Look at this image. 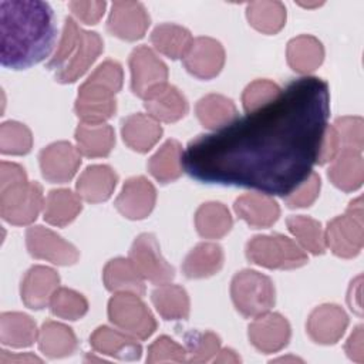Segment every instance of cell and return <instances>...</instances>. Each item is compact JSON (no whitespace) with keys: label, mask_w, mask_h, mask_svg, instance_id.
Wrapping results in <instances>:
<instances>
[{"label":"cell","mask_w":364,"mask_h":364,"mask_svg":"<svg viewBox=\"0 0 364 364\" xmlns=\"http://www.w3.org/2000/svg\"><path fill=\"white\" fill-rule=\"evenodd\" d=\"M128 257L142 279L154 284H165L175 277V269L162 256L158 240L152 233L136 236Z\"/></svg>","instance_id":"30bf717a"},{"label":"cell","mask_w":364,"mask_h":364,"mask_svg":"<svg viewBox=\"0 0 364 364\" xmlns=\"http://www.w3.org/2000/svg\"><path fill=\"white\" fill-rule=\"evenodd\" d=\"M223 266V250L218 243H198L183 259L182 272L188 279H205L216 274Z\"/></svg>","instance_id":"4316f807"},{"label":"cell","mask_w":364,"mask_h":364,"mask_svg":"<svg viewBox=\"0 0 364 364\" xmlns=\"http://www.w3.org/2000/svg\"><path fill=\"white\" fill-rule=\"evenodd\" d=\"M131 70V90L139 97L145 98L154 90L166 84L168 67L148 46H138L129 54Z\"/></svg>","instance_id":"8fae6325"},{"label":"cell","mask_w":364,"mask_h":364,"mask_svg":"<svg viewBox=\"0 0 364 364\" xmlns=\"http://www.w3.org/2000/svg\"><path fill=\"white\" fill-rule=\"evenodd\" d=\"M31 131L21 122L6 121L0 125V152L4 155H26L31 151Z\"/></svg>","instance_id":"60d3db41"},{"label":"cell","mask_w":364,"mask_h":364,"mask_svg":"<svg viewBox=\"0 0 364 364\" xmlns=\"http://www.w3.org/2000/svg\"><path fill=\"white\" fill-rule=\"evenodd\" d=\"M213 363H240V357L230 348H220L212 358Z\"/></svg>","instance_id":"f5cc1de1"},{"label":"cell","mask_w":364,"mask_h":364,"mask_svg":"<svg viewBox=\"0 0 364 364\" xmlns=\"http://www.w3.org/2000/svg\"><path fill=\"white\" fill-rule=\"evenodd\" d=\"M321 188L320 176L314 172L310 173L307 179H304L291 193L284 196V202L289 208H307L314 203L318 198Z\"/></svg>","instance_id":"bcb514c9"},{"label":"cell","mask_w":364,"mask_h":364,"mask_svg":"<svg viewBox=\"0 0 364 364\" xmlns=\"http://www.w3.org/2000/svg\"><path fill=\"white\" fill-rule=\"evenodd\" d=\"M118 182V175L108 165H90L80 175L77 195L88 203L105 202L111 198Z\"/></svg>","instance_id":"603a6c76"},{"label":"cell","mask_w":364,"mask_h":364,"mask_svg":"<svg viewBox=\"0 0 364 364\" xmlns=\"http://www.w3.org/2000/svg\"><path fill=\"white\" fill-rule=\"evenodd\" d=\"M346 353L350 360L355 363H364V336L363 326H357L346 343Z\"/></svg>","instance_id":"f907efd6"},{"label":"cell","mask_w":364,"mask_h":364,"mask_svg":"<svg viewBox=\"0 0 364 364\" xmlns=\"http://www.w3.org/2000/svg\"><path fill=\"white\" fill-rule=\"evenodd\" d=\"M233 219L229 209L220 202L202 203L195 213V228L205 239H220L232 229Z\"/></svg>","instance_id":"d590c367"},{"label":"cell","mask_w":364,"mask_h":364,"mask_svg":"<svg viewBox=\"0 0 364 364\" xmlns=\"http://www.w3.org/2000/svg\"><path fill=\"white\" fill-rule=\"evenodd\" d=\"M43 360L30 353H9L6 350L0 351V363L11 364V363H41Z\"/></svg>","instance_id":"816d5d0a"},{"label":"cell","mask_w":364,"mask_h":364,"mask_svg":"<svg viewBox=\"0 0 364 364\" xmlns=\"http://www.w3.org/2000/svg\"><path fill=\"white\" fill-rule=\"evenodd\" d=\"M144 107L158 122H176L188 114L189 105L185 95L168 82L154 90L144 98Z\"/></svg>","instance_id":"44dd1931"},{"label":"cell","mask_w":364,"mask_h":364,"mask_svg":"<svg viewBox=\"0 0 364 364\" xmlns=\"http://www.w3.org/2000/svg\"><path fill=\"white\" fill-rule=\"evenodd\" d=\"M109 321L139 340H146L156 330V320L141 296L131 291L115 293L108 301Z\"/></svg>","instance_id":"ba28073f"},{"label":"cell","mask_w":364,"mask_h":364,"mask_svg":"<svg viewBox=\"0 0 364 364\" xmlns=\"http://www.w3.org/2000/svg\"><path fill=\"white\" fill-rule=\"evenodd\" d=\"M199 122L208 129H219L233 121L237 115L235 102L220 94H208L202 97L195 107Z\"/></svg>","instance_id":"8d00e7d4"},{"label":"cell","mask_w":364,"mask_h":364,"mask_svg":"<svg viewBox=\"0 0 364 364\" xmlns=\"http://www.w3.org/2000/svg\"><path fill=\"white\" fill-rule=\"evenodd\" d=\"M102 280L105 289L112 293L131 291L138 296L145 294V280L138 273L129 257L111 259L102 270Z\"/></svg>","instance_id":"83f0119b"},{"label":"cell","mask_w":364,"mask_h":364,"mask_svg":"<svg viewBox=\"0 0 364 364\" xmlns=\"http://www.w3.org/2000/svg\"><path fill=\"white\" fill-rule=\"evenodd\" d=\"M151 24L149 14L139 1H114L107 20L108 31L125 41L142 38Z\"/></svg>","instance_id":"5bb4252c"},{"label":"cell","mask_w":364,"mask_h":364,"mask_svg":"<svg viewBox=\"0 0 364 364\" xmlns=\"http://www.w3.org/2000/svg\"><path fill=\"white\" fill-rule=\"evenodd\" d=\"M82 210L81 198L70 189H53L44 199L43 218L47 223L63 228L71 223Z\"/></svg>","instance_id":"1f68e13d"},{"label":"cell","mask_w":364,"mask_h":364,"mask_svg":"<svg viewBox=\"0 0 364 364\" xmlns=\"http://www.w3.org/2000/svg\"><path fill=\"white\" fill-rule=\"evenodd\" d=\"M340 151H341V145H340L338 135H337L333 125H327L326 129H324L323 138H321L317 164L324 165L327 162H331Z\"/></svg>","instance_id":"c3c4849f"},{"label":"cell","mask_w":364,"mask_h":364,"mask_svg":"<svg viewBox=\"0 0 364 364\" xmlns=\"http://www.w3.org/2000/svg\"><path fill=\"white\" fill-rule=\"evenodd\" d=\"M289 232L297 239L303 250L311 255H323L326 250V239L321 223L310 216L296 215L286 220Z\"/></svg>","instance_id":"f35d334b"},{"label":"cell","mask_w":364,"mask_h":364,"mask_svg":"<svg viewBox=\"0 0 364 364\" xmlns=\"http://www.w3.org/2000/svg\"><path fill=\"white\" fill-rule=\"evenodd\" d=\"M77 149L87 158H102L109 155L115 145V132L108 124L81 122L75 129Z\"/></svg>","instance_id":"f1b7e54d"},{"label":"cell","mask_w":364,"mask_h":364,"mask_svg":"<svg viewBox=\"0 0 364 364\" xmlns=\"http://www.w3.org/2000/svg\"><path fill=\"white\" fill-rule=\"evenodd\" d=\"M286 58L293 71L309 74L321 65L324 60V47L314 36L301 34L287 43Z\"/></svg>","instance_id":"484cf974"},{"label":"cell","mask_w":364,"mask_h":364,"mask_svg":"<svg viewBox=\"0 0 364 364\" xmlns=\"http://www.w3.org/2000/svg\"><path fill=\"white\" fill-rule=\"evenodd\" d=\"M249 341L252 346L266 354L277 353L284 348L291 336L289 321L279 313H264L249 324Z\"/></svg>","instance_id":"2e32d148"},{"label":"cell","mask_w":364,"mask_h":364,"mask_svg":"<svg viewBox=\"0 0 364 364\" xmlns=\"http://www.w3.org/2000/svg\"><path fill=\"white\" fill-rule=\"evenodd\" d=\"M338 135L341 149L353 148L363 152L364 146V121L361 117H340L331 124Z\"/></svg>","instance_id":"ee69618b"},{"label":"cell","mask_w":364,"mask_h":364,"mask_svg":"<svg viewBox=\"0 0 364 364\" xmlns=\"http://www.w3.org/2000/svg\"><path fill=\"white\" fill-rule=\"evenodd\" d=\"M348 326V317L346 311L337 304H321L316 307L306 323L309 337L323 346L336 344Z\"/></svg>","instance_id":"ac0fdd59"},{"label":"cell","mask_w":364,"mask_h":364,"mask_svg":"<svg viewBox=\"0 0 364 364\" xmlns=\"http://www.w3.org/2000/svg\"><path fill=\"white\" fill-rule=\"evenodd\" d=\"M230 297L243 317L255 318L274 306L276 290L270 277L257 270L245 269L233 276Z\"/></svg>","instance_id":"5b68a950"},{"label":"cell","mask_w":364,"mask_h":364,"mask_svg":"<svg viewBox=\"0 0 364 364\" xmlns=\"http://www.w3.org/2000/svg\"><path fill=\"white\" fill-rule=\"evenodd\" d=\"M151 300L164 320L179 321L186 320L189 316V296L182 286L171 283L159 284L151 293Z\"/></svg>","instance_id":"d6a6232c"},{"label":"cell","mask_w":364,"mask_h":364,"mask_svg":"<svg viewBox=\"0 0 364 364\" xmlns=\"http://www.w3.org/2000/svg\"><path fill=\"white\" fill-rule=\"evenodd\" d=\"M48 307L55 317L74 321L87 314L88 301L81 293L73 289L58 287L54 291Z\"/></svg>","instance_id":"ab89813d"},{"label":"cell","mask_w":364,"mask_h":364,"mask_svg":"<svg viewBox=\"0 0 364 364\" xmlns=\"http://www.w3.org/2000/svg\"><path fill=\"white\" fill-rule=\"evenodd\" d=\"M121 135L128 148L144 154L161 139L162 127L151 115L136 112L122 119Z\"/></svg>","instance_id":"d4e9b609"},{"label":"cell","mask_w":364,"mask_h":364,"mask_svg":"<svg viewBox=\"0 0 364 364\" xmlns=\"http://www.w3.org/2000/svg\"><path fill=\"white\" fill-rule=\"evenodd\" d=\"M38 348L50 358L68 357L77 350V337L71 327L48 320L38 330Z\"/></svg>","instance_id":"f546056e"},{"label":"cell","mask_w":364,"mask_h":364,"mask_svg":"<svg viewBox=\"0 0 364 364\" xmlns=\"http://www.w3.org/2000/svg\"><path fill=\"white\" fill-rule=\"evenodd\" d=\"M58 273L48 266L30 267L20 286V296L26 307L31 310H41L50 304L54 291L60 287Z\"/></svg>","instance_id":"d6986e66"},{"label":"cell","mask_w":364,"mask_h":364,"mask_svg":"<svg viewBox=\"0 0 364 364\" xmlns=\"http://www.w3.org/2000/svg\"><path fill=\"white\" fill-rule=\"evenodd\" d=\"M192 41L193 37L191 31L173 23H162L151 33V43L154 48L172 60L183 58Z\"/></svg>","instance_id":"836d02e7"},{"label":"cell","mask_w":364,"mask_h":364,"mask_svg":"<svg viewBox=\"0 0 364 364\" xmlns=\"http://www.w3.org/2000/svg\"><path fill=\"white\" fill-rule=\"evenodd\" d=\"M327 175L336 188L344 192L357 191L364 181V159L361 152L353 148H343L330 162Z\"/></svg>","instance_id":"cb8c5ba5"},{"label":"cell","mask_w":364,"mask_h":364,"mask_svg":"<svg viewBox=\"0 0 364 364\" xmlns=\"http://www.w3.org/2000/svg\"><path fill=\"white\" fill-rule=\"evenodd\" d=\"M90 346L100 354L125 361L139 360L142 354V347L134 336L108 326H100L92 331Z\"/></svg>","instance_id":"ffe728a7"},{"label":"cell","mask_w":364,"mask_h":364,"mask_svg":"<svg viewBox=\"0 0 364 364\" xmlns=\"http://www.w3.org/2000/svg\"><path fill=\"white\" fill-rule=\"evenodd\" d=\"M104 50V41L95 31L78 27L73 17H67L57 51L47 63L61 84L75 82L95 63Z\"/></svg>","instance_id":"3957f363"},{"label":"cell","mask_w":364,"mask_h":364,"mask_svg":"<svg viewBox=\"0 0 364 364\" xmlns=\"http://www.w3.org/2000/svg\"><path fill=\"white\" fill-rule=\"evenodd\" d=\"M328 115V84L293 80L269 104L192 139L183 171L202 183L284 198L313 172Z\"/></svg>","instance_id":"6da1fadb"},{"label":"cell","mask_w":364,"mask_h":364,"mask_svg":"<svg viewBox=\"0 0 364 364\" xmlns=\"http://www.w3.org/2000/svg\"><path fill=\"white\" fill-rule=\"evenodd\" d=\"M54 11L40 0L0 1V61L26 70L47 58L55 41Z\"/></svg>","instance_id":"7a4b0ae2"},{"label":"cell","mask_w":364,"mask_h":364,"mask_svg":"<svg viewBox=\"0 0 364 364\" xmlns=\"http://www.w3.org/2000/svg\"><path fill=\"white\" fill-rule=\"evenodd\" d=\"M68 7L73 13V16L80 20L84 24H97L100 18L104 16L107 3L105 1H84V0H75L70 1Z\"/></svg>","instance_id":"7dc6e473"},{"label":"cell","mask_w":364,"mask_h":364,"mask_svg":"<svg viewBox=\"0 0 364 364\" xmlns=\"http://www.w3.org/2000/svg\"><path fill=\"white\" fill-rule=\"evenodd\" d=\"M274 361H301L297 357H282V358H276Z\"/></svg>","instance_id":"db71d44e"},{"label":"cell","mask_w":364,"mask_h":364,"mask_svg":"<svg viewBox=\"0 0 364 364\" xmlns=\"http://www.w3.org/2000/svg\"><path fill=\"white\" fill-rule=\"evenodd\" d=\"M124 71L114 60L102 61L80 85L74 111L81 122L104 124L117 111L115 94L122 88Z\"/></svg>","instance_id":"277c9868"},{"label":"cell","mask_w":364,"mask_h":364,"mask_svg":"<svg viewBox=\"0 0 364 364\" xmlns=\"http://www.w3.org/2000/svg\"><path fill=\"white\" fill-rule=\"evenodd\" d=\"M182 60L189 74L199 80H212L225 65V48L212 37H196Z\"/></svg>","instance_id":"9a60e30c"},{"label":"cell","mask_w":364,"mask_h":364,"mask_svg":"<svg viewBox=\"0 0 364 364\" xmlns=\"http://www.w3.org/2000/svg\"><path fill=\"white\" fill-rule=\"evenodd\" d=\"M43 208V188L37 182L26 181L0 189V215L10 225L33 223Z\"/></svg>","instance_id":"9c48e42d"},{"label":"cell","mask_w":364,"mask_h":364,"mask_svg":"<svg viewBox=\"0 0 364 364\" xmlns=\"http://www.w3.org/2000/svg\"><path fill=\"white\" fill-rule=\"evenodd\" d=\"M185 350L189 363H208L220 350V338L212 331L193 330L185 336Z\"/></svg>","instance_id":"b9f144b4"},{"label":"cell","mask_w":364,"mask_h":364,"mask_svg":"<svg viewBox=\"0 0 364 364\" xmlns=\"http://www.w3.org/2000/svg\"><path fill=\"white\" fill-rule=\"evenodd\" d=\"M186 360V350L168 336L158 337L149 347L146 363H183Z\"/></svg>","instance_id":"f6af8a7d"},{"label":"cell","mask_w":364,"mask_h":364,"mask_svg":"<svg viewBox=\"0 0 364 364\" xmlns=\"http://www.w3.org/2000/svg\"><path fill=\"white\" fill-rule=\"evenodd\" d=\"M326 246L343 259L355 257L364 243L363 235V198L351 200L346 212L327 223L324 230Z\"/></svg>","instance_id":"52a82bcc"},{"label":"cell","mask_w":364,"mask_h":364,"mask_svg":"<svg viewBox=\"0 0 364 364\" xmlns=\"http://www.w3.org/2000/svg\"><path fill=\"white\" fill-rule=\"evenodd\" d=\"M26 246L34 259L47 260L57 266H71L80 257V252L73 243L41 225L27 229Z\"/></svg>","instance_id":"7c38bea8"},{"label":"cell","mask_w":364,"mask_h":364,"mask_svg":"<svg viewBox=\"0 0 364 364\" xmlns=\"http://www.w3.org/2000/svg\"><path fill=\"white\" fill-rule=\"evenodd\" d=\"M38 338L36 321L17 311H6L0 316V341L3 346L24 348L33 346Z\"/></svg>","instance_id":"4dcf8cb0"},{"label":"cell","mask_w":364,"mask_h":364,"mask_svg":"<svg viewBox=\"0 0 364 364\" xmlns=\"http://www.w3.org/2000/svg\"><path fill=\"white\" fill-rule=\"evenodd\" d=\"M246 256L257 266L280 270L299 269L309 262L300 245L280 233L253 236L246 245Z\"/></svg>","instance_id":"8992f818"},{"label":"cell","mask_w":364,"mask_h":364,"mask_svg":"<svg viewBox=\"0 0 364 364\" xmlns=\"http://www.w3.org/2000/svg\"><path fill=\"white\" fill-rule=\"evenodd\" d=\"M155 202V186L145 176H134L125 181L114 205L124 218L141 220L149 216Z\"/></svg>","instance_id":"e0dca14e"},{"label":"cell","mask_w":364,"mask_h":364,"mask_svg":"<svg viewBox=\"0 0 364 364\" xmlns=\"http://www.w3.org/2000/svg\"><path fill=\"white\" fill-rule=\"evenodd\" d=\"M182 145L176 139H168L149 158L148 171L161 183L176 181L182 175Z\"/></svg>","instance_id":"e575fe53"},{"label":"cell","mask_w":364,"mask_h":364,"mask_svg":"<svg viewBox=\"0 0 364 364\" xmlns=\"http://www.w3.org/2000/svg\"><path fill=\"white\" fill-rule=\"evenodd\" d=\"M236 215L250 228H269L280 216L279 203L266 193H245L235 200Z\"/></svg>","instance_id":"7402d4cb"},{"label":"cell","mask_w":364,"mask_h":364,"mask_svg":"<svg viewBox=\"0 0 364 364\" xmlns=\"http://www.w3.org/2000/svg\"><path fill=\"white\" fill-rule=\"evenodd\" d=\"M280 87L270 80H255L242 92V105L246 112H252L280 94Z\"/></svg>","instance_id":"7bdbcfd3"},{"label":"cell","mask_w":364,"mask_h":364,"mask_svg":"<svg viewBox=\"0 0 364 364\" xmlns=\"http://www.w3.org/2000/svg\"><path fill=\"white\" fill-rule=\"evenodd\" d=\"M27 179V173L24 171V168H21L17 164L13 162H6L3 161L0 165V189L20 183V182H26Z\"/></svg>","instance_id":"681fc988"},{"label":"cell","mask_w":364,"mask_h":364,"mask_svg":"<svg viewBox=\"0 0 364 364\" xmlns=\"http://www.w3.org/2000/svg\"><path fill=\"white\" fill-rule=\"evenodd\" d=\"M246 17L249 24L263 33L276 34L286 24V7L282 1H252L246 6Z\"/></svg>","instance_id":"74e56055"},{"label":"cell","mask_w":364,"mask_h":364,"mask_svg":"<svg viewBox=\"0 0 364 364\" xmlns=\"http://www.w3.org/2000/svg\"><path fill=\"white\" fill-rule=\"evenodd\" d=\"M38 164L46 181L65 183L77 173L81 165V154L70 142L57 141L41 149Z\"/></svg>","instance_id":"4fadbf2b"}]
</instances>
